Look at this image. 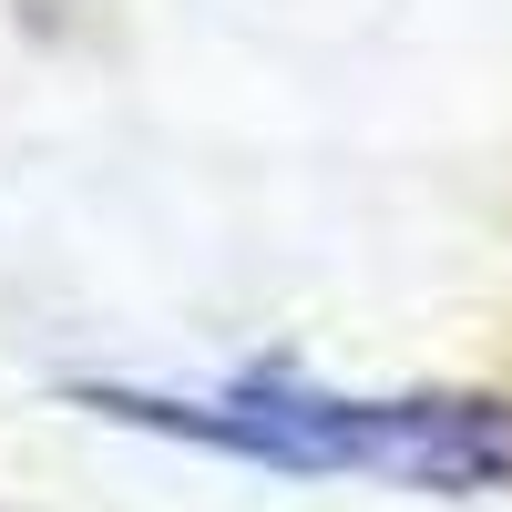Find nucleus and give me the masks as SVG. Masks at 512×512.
<instances>
[{"label": "nucleus", "mask_w": 512, "mask_h": 512, "mask_svg": "<svg viewBox=\"0 0 512 512\" xmlns=\"http://www.w3.org/2000/svg\"><path fill=\"white\" fill-rule=\"evenodd\" d=\"M113 420L175 441L246 451L267 472H379L410 492H492L512 482V410L492 400H318V390H236V400H154V390H82Z\"/></svg>", "instance_id": "1"}]
</instances>
